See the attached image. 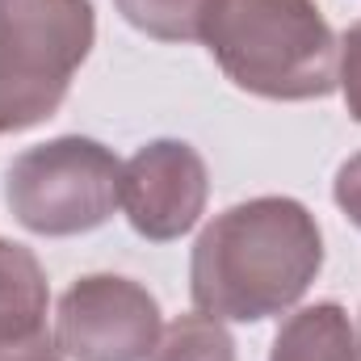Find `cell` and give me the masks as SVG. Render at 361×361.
<instances>
[{"label": "cell", "instance_id": "obj_1", "mask_svg": "<svg viewBox=\"0 0 361 361\" xmlns=\"http://www.w3.org/2000/svg\"><path fill=\"white\" fill-rule=\"evenodd\" d=\"M324 269V235L315 214L294 197L240 202L193 244L189 294L202 315L261 324L290 311Z\"/></svg>", "mask_w": 361, "mask_h": 361}, {"label": "cell", "instance_id": "obj_2", "mask_svg": "<svg viewBox=\"0 0 361 361\" xmlns=\"http://www.w3.org/2000/svg\"><path fill=\"white\" fill-rule=\"evenodd\" d=\"M197 38L252 97L319 101L336 92L341 42L315 0H214Z\"/></svg>", "mask_w": 361, "mask_h": 361}, {"label": "cell", "instance_id": "obj_3", "mask_svg": "<svg viewBox=\"0 0 361 361\" xmlns=\"http://www.w3.org/2000/svg\"><path fill=\"white\" fill-rule=\"evenodd\" d=\"M92 38V0H0V135L55 118Z\"/></svg>", "mask_w": 361, "mask_h": 361}, {"label": "cell", "instance_id": "obj_4", "mask_svg": "<svg viewBox=\"0 0 361 361\" xmlns=\"http://www.w3.org/2000/svg\"><path fill=\"white\" fill-rule=\"evenodd\" d=\"M4 197L13 219L34 235H80L122 206V164L85 135H63L21 152L8 164Z\"/></svg>", "mask_w": 361, "mask_h": 361}, {"label": "cell", "instance_id": "obj_5", "mask_svg": "<svg viewBox=\"0 0 361 361\" xmlns=\"http://www.w3.org/2000/svg\"><path fill=\"white\" fill-rule=\"evenodd\" d=\"M160 336V302L130 277L89 273L59 298L55 349L72 361H147Z\"/></svg>", "mask_w": 361, "mask_h": 361}, {"label": "cell", "instance_id": "obj_6", "mask_svg": "<svg viewBox=\"0 0 361 361\" xmlns=\"http://www.w3.org/2000/svg\"><path fill=\"white\" fill-rule=\"evenodd\" d=\"M206 197V160L185 139H156L122 164V210L130 227L152 244H169L193 231Z\"/></svg>", "mask_w": 361, "mask_h": 361}, {"label": "cell", "instance_id": "obj_7", "mask_svg": "<svg viewBox=\"0 0 361 361\" xmlns=\"http://www.w3.org/2000/svg\"><path fill=\"white\" fill-rule=\"evenodd\" d=\"M47 273L25 244L0 240V349L34 345L47 328Z\"/></svg>", "mask_w": 361, "mask_h": 361}, {"label": "cell", "instance_id": "obj_8", "mask_svg": "<svg viewBox=\"0 0 361 361\" xmlns=\"http://www.w3.org/2000/svg\"><path fill=\"white\" fill-rule=\"evenodd\" d=\"M269 361H361V332L341 302H315L281 324Z\"/></svg>", "mask_w": 361, "mask_h": 361}, {"label": "cell", "instance_id": "obj_9", "mask_svg": "<svg viewBox=\"0 0 361 361\" xmlns=\"http://www.w3.org/2000/svg\"><path fill=\"white\" fill-rule=\"evenodd\" d=\"M152 361H235V341L214 315H177L164 328Z\"/></svg>", "mask_w": 361, "mask_h": 361}, {"label": "cell", "instance_id": "obj_10", "mask_svg": "<svg viewBox=\"0 0 361 361\" xmlns=\"http://www.w3.org/2000/svg\"><path fill=\"white\" fill-rule=\"evenodd\" d=\"M118 13L147 38L189 42L202 34V17L214 0H114Z\"/></svg>", "mask_w": 361, "mask_h": 361}, {"label": "cell", "instance_id": "obj_11", "mask_svg": "<svg viewBox=\"0 0 361 361\" xmlns=\"http://www.w3.org/2000/svg\"><path fill=\"white\" fill-rule=\"evenodd\" d=\"M336 89L345 92L349 118L361 122V21H353L341 38V59H336Z\"/></svg>", "mask_w": 361, "mask_h": 361}, {"label": "cell", "instance_id": "obj_12", "mask_svg": "<svg viewBox=\"0 0 361 361\" xmlns=\"http://www.w3.org/2000/svg\"><path fill=\"white\" fill-rule=\"evenodd\" d=\"M332 197H336V206L345 210V219L361 227V152L353 160H345L341 169H336V180H332Z\"/></svg>", "mask_w": 361, "mask_h": 361}, {"label": "cell", "instance_id": "obj_13", "mask_svg": "<svg viewBox=\"0 0 361 361\" xmlns=\"http://www.w3.org/2000/svg\"><path fill=\"white\" fill-rule=\"evenodd\" d=\"M0 361H59V349H51L47 341H34V345L0 349Z\"/></svg>", "mask_w": 361, "mask_h": 361}, {"label": "cell", "instance_id": "obj_14", "mask_svg": "<svg viewBox=\"0 0 361 361\" xmlns=\"http://www.w3.org/2000/svg\"><path fill=\"white\" fill-rule=\"evenodd\" d=\"M357 332H361V328H357Z\"/></svg>", "mask_w": 361, "mask_h": 361}]
</instances>
